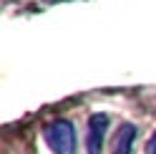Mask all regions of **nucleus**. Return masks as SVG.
<instances>
[{
    "mask_svg": "<svg viewBox=\"0 0 156 154\" xmlns=\"http://www.w3.org/2000/svg\"><path fill=\"white\" fill-rule=\"evenodd\" d=\"M43 141L53 154H76V129L68 119H53L43 129Z\"/></svg>",
    "mask_w": 156,
    "mask_h": 154,
    "instance_id": "1",
    "label": "nucleus"
},
{
    "mask_svg": "<svg viewBox=\"0 0 156 154\" xmlns=\"http://www.w3.org/2000/svg\"><path fill=\"white\" fill-rule=\"evenodd\" d=\"M108 114H91L88 131H86V154H103L106 131H108Z\"/></svg>",
    "mask_w": 156,
    "mask_h": 154,
    "instance_id": "2",
    "label": "nucleus"
},
{
    "mask_svg": "<svg viewBox=\"0 0 156 154\" xmlns=\"http://www.w3.org/2000/svg\"><path fill=\"white\" fill-rule=\"evenodd\" d=\"M139 137V127L131 121H123L119 129H116V139H113V152L111 154H131L133 141Z\"/></svg>",
    "mask_w": 156,
    "mask_h": 154,
    "instance_id": "3",
    "label": "nucleus"
},
{
    "mask_svg": "<svg viewBox=\"0 0 156 154\" xmlns=\"http://www.w3.org/2000/svg\"><path fill=\"white\" fill-rule=\"evenodd\" d=\"M144 154H156V131L149 137V141H146V152Z\"/></svg>",
    "mask_w": 156,
    "mask_h": 154,
    "instance_id": "4",
    "label": "nucleus"
}]
</instances>
